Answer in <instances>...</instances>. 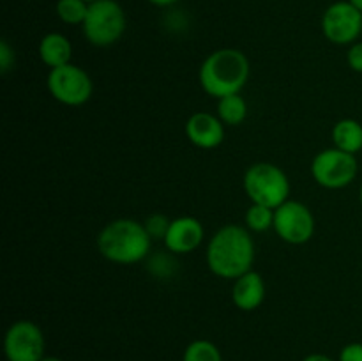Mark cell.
I'll return each mask as SVG.
<instances>
[{
    "label": "cell",
    "instance_id": "cell-19",
    "mask_svg": "<svg viewBox=\"0 0 362 361\" xmlns=\"http://www.w3.org/2000/svg\"><path fill=\"white\" fill-rule=\"evenodd\" d=\"M246 225L253 232H265L274 225V209L260 204H251L246 211Z\"/></svg>",
    "mask_w": 362,
    "mask_h": 361
},
{
    "label": "cell",
    "instance_id": "cell-14",
    "mask_svg": "<svg viewBox=\"0 0 362 361\" xmlns=\"http://www.w3.org/2000/svg\"><path fill=\"white\" fill-rule=\"evenodd\" d=\"M71 55H73L71 41L64 34H59V32H49L39 42V59L49 69L71 64Z\"/></svg>",
    "mask_w": 362,
    "mask_h": 361
},
{
    "label": "cell",
    "instance_id": "cell-17",
    "mask_svg": "<svg viewBox=\"0 0 362 361\" xmlns=\"http://www.w3.org/2000/svg\"><path fill=\"white\" fill-rule=\"evenodd\" d=\"M57 16L67 25H83L88 13V4L85 0H57Z\"/></svg>",
    "mask_w": 362,
    "mask_h": 361
},
{
    "label": "cell",
    "instance_id": "cell-11",
    "mask_svg": "<svg viewBox=\"0 0 362 361\" xmlns=\"http://www.w3.org/2000/svg\"><path fill=\"white\" fill-rule=\"evenodd\" d=\"M204 237L205 230L200 219L193 218V216H180V218L172 219L163 243H165L166 250L172 253L186 255L197 250Z\"/></svg>",
    "mask_w": 362,
    "mask_h": 361
},
{
    "label": "cell",
    "instance_id": "cell-25",
    "mask_svg": "<svg viewBox=\"0 0 362 361\" xmlns=\"http://www.w3.org/2000/svg\"><path fill=\"white\" fill-rule=\"evenodd\" d=\"M148 4H152V6H158V7H168L172 6V4H175L177 0H147Z\"/></svg>",
    "mask_w": 362,
    "mask_h": 361
},
{
    "label": "cell",
    "instance_id": "cell-9",
    "mask_svg": "<svg viewBox=\"0 0 362 361\" xmlns=\"http://www.w3.org/2000/svg\"><path fill=\"white\" fill-rule=\"evenodd\" d=\"M322 32L334 45H354L362 35V11L349 0L331 4L322 16Z\"/></svg>",
    "mask_w": 362,
    "mask_h": 361
},
{
    "label": "cell",
    "instance_id": "cell-12",
    "mask_svg": "<svg viewBox=\"0 0 362 361\" xmlns=\"http://www.w3.org/2000/svg\"><path fill=\"white\" fill-rule=\"evenodd\" d=\"M186 134L200 149H216L225 140V124L209 112H197L187 119Z\"/></svg>",
    "mask_w": 362,
    "mask_h": 361
},
{
    "label": "cell",
    "instance_id": "cell-20",
    "mask_svg": "<svg viewBox=\"0 0 362 361\" xmlns=\"http://www.w3.org/2000/svg\"><path fill=\"white\" fill-rule=\"evenodd\" d=\"M170 223H172V219L166 218L165 214H151L147 219L144 222L145 225V230L148 232V236H151V239H165L166 232H168L170 229Z\"/></svg>",
    "mask_w": 362,
    "mask_h": 361
},
{
    "label": "cell",
    "instance_id": "cell-1",
    "mask_svg": "<svg viewBox=\"0 0 362 361\" xmlns=\"http://www.w3.org/2000/svg\"><path fill=\"white\" fill-rule=\"evenodd\" d=\"M207 265L216 276L237 280L251 271L255 260V243L251 234L240 225H225L209 241Z\"/></svg>",
    "mask_w": 362,
    "mask_h": 361
},
{
    "label": "cell",
    "instance_id": "cell-15",
    "mask_svg": "<svg viewBox=\"0 0 362 361\" xmlns=\"http://www.w3.org/2000/svg\"><path fill=\"white\" fill-rule=\"evenodd\" d=\"M332 142L339 151L357 154L362 151V124L356 119H341L332 127Z\"/></svg>",
    "mask_w": 362,
    "mask_h": 361
},
{
    "label": "cell",
    "instance_id": "cell-24",
    "mask_svg": "<svg viewBox=\"0 0 362 361\" xmlns=\"http://www.w3.org/2000/svg\"><path fill=\"white\" fill-rule=\"evenodd\" d=\"M303 361H334V360L329 356H325V354H310V356L304 357Z\"/></svg>",
    "mask_w": 362,
    "mask_h": 361
},
{
    "label": "cell",
    "instance_id": "cell-16",
    "mask_svg": "<svg viewBox=\"0 0 362 361\" xmlns=\"http://www.w3.org/2000/svg\"><path fill=\"white\" fill-rule=\"evenodd\" d=\"M218 115L225 126H239L247 115V105L240 94L218 99Z\"/></svg>",
    "mask_w": 362,
    "mask_h": 361
},
{
    "label": "cell",
    "instance_id": "cell-22",
    "mask_svg": "<svg viewBox=\"0 0 362 361\" xmlns=\"http://www.w3.org/2000/svg\"><path fill=\"white\" fill-rule=\"evenodd\" d=\"M346 62H349L350 69L356 73H362V41L350 45L349 53H346Z\"/></svg>",
    "mask_w": 362,
    "mask_h": 361
},
{
    "label": "cell",
    "instance_id": "cell-4",
    "mask_svg": "<svg viewBox=\"0 0 362 361\" xmlns=\"http://www.w3.org/2000/svg\"><path fill=\"white\" fill-rule=\"evenodd\" d=\"M244 191L251 204L278 209L290 200V180L286 173L272 163H255L244 173Z\"/></svg>",
    "mask_w": 362,
    "mask_h": 361
},
{
    "label": "cell",
    "instance_id": "cell-26",
    "mask_svg": "<svg viewBox=\"0 0 362 361\" xmlns=\"http://www.w3.org/2000/svg\"><path fill=\"white\" fill-rule=\"evenodd\" d=\"M349 2L352 4V6H356L359 11H362V0H349Z\"/></svg>",
    "mask_w": 362,
    "mask_h": 361
},
{
    "label": "cell",
    "instance_id": "cell-18",
    "mask_svg": "<svg viewBox=\"0 0 362 361\" xmlns=\"http://www.w3.org/2000/svg\"><path fill=\"white\" fill-rule=\"evenodd\" d=\"M182 361H223L218 347L209 340H194L184 350Z\"/></svg>",
    "mask_w": 362,
    "mask_h": 361
},
{
    "label": "cell",
    "instance_id": "cell-7",
    "mask_svg": "<svg viewBox=\"0 0 362 361\" xmlns=\"http://www.w3.org/2000/svg\"><path fill=\"white\" fill-rule=\"evenodd\" d=\"M48 91L59 103L67 106H81L90 99L94 85L85 69L66 64V66L49 69Z\"/></svg>",
    "mask_w": 362,
    "mask_h": 361
},
{
    "label": "cell",
    "instance_id": "cell-8",
    "mask_svg": "<svg viewBox=\"0 0 362 361\" xmlns=\"http://www.w3.org/2000/svg\"><path fill=\"white\" fill-rule=\"evenodd\" d=\"M274 232L288 244H306L315 234V216L306 204L286 200L274 209Z\"/></svg>",
    "mask_w": 362,
    "mask_h": 361
},
{
    "label": "cell",
    "instance_id": "cell-27",
    "mask_svg": "<svg viewBox=\"0 0 362 361\" xmlns=\"http://www.w3.org/2000/svg\"><path fill=\"white\" fill-rule=\"evenodd\" d=\"M41 361H62V360H59V357H53V356H48V357H42Z\"/></svg>",
    "mask_w": 362,
    "mask_h": 361
},
{
    "label": "cell",
    "instance_id": "cell-2",
    "mask_svg": "<svg viewBox=\"0 0 362 361\" xmlns=\"http://www.w3.org/2000/svg\"><path fill=\"white\" fill-rule=\"evenodd\" d=\"M198 78L211 98L239 94L250 78V60L237 48L216 50L204 60Z\"/></svg>",
    "mask_w": 362,
    "mask_h": 361
},
{
    "label": "cell",
    "instance_id": "cell-21",
    "mask_svg": "<svg viewBox=\"0 0 362 361\" xmlns=\"http://www.w3.org/2000/svg\"><path fill=\"white\" fill-rule=\"evenodd\" d=\"M14 60H16L14 50L11 48L9 42H7L6 39H2V41H0V71H2L4 74L9 73L14 66Z\"/></svg>",
    "mask_w": 362,
    "mask_h": 361
},
{
    "label": "cell",
    "instance_id": "cell-10",
    "mask_svg": "<svg viewBox=\"0 0 362 361\" xmlns=\"http://www.w3.org/2000/svg\"><path fill=\"white\" fill-rule=\"evenodd\" d=\"M7 361H41L45 357V335L32 321H16L4 338Z\"/></svg>",
    "mask_w": 362,
    "mask_h": 361
},
{
    "label": "cell",
    "instance_id": "cell-5",
    "mask_svg": "<svg viewBox=\"0 0 362 361\" xmlns=\"http://www.w3.org/2000/svg\"><path fill=\"white\" fill-rule=\"evenodd\" d=\"M126 27V13L117 0H95L88 4L87 18L81 25L85 39L99 48L115 45L124 35Z\"/></svg>",
    "mask_w": 362,
    "mask_h": 361
},
{
    "label": "cell",
    "instance_id": "cell-29",
    "mask_svg": "<svg viewBox=\"0 0 362 361\" xmlns=\"http://www.w3.org/2000/svg\"><path fill=\"white\" fill-rule=\"evenodd\" d=\"M85 2H87V4H92V2H95V0H85Z\"/></svg>",
    "mask_w": 362,
    "mask_h": 361
},
{
    "label": "cell",
    "instance_id": "cell-13",
    "mask_svg": "<svg viewBox=\"0 0 362 361\" xmlns=\"http://www.w3.org/2000/svg\"><path fill=\"white\" fill-rule=\"evenodd\" d=\"M265 282L260 273L247 271L235 280L232 287V301L239 310L253 311L264 303Z\"/></svg>",
    "mask_w": 362,
    "mask_h": 361
},
{
    "label": "cell",
    "instance_id": "cell-28",
    "mask_svg": "<svg viewBox=\"0 0 362 361\" xmlns=\"http://www.w3.org/2000/svg\"><path fill=\"white\" fill-rule=\"evenodd\" d=\"M359 198H361V204H362V184H361V191H359Z\"/></svg>",
    "mask_w": 362,
    "mask_h": 361
},
{
    "label": "cell",
    "instance_id": "cell-6",
    "mask_svg": "<svg viewBox=\"0 0 362 361\" xmlns=\"http://www.w3.org/2000/svg\"><path fill=\"white\" fill-rule=\"evenodd\" d=\"M357 170L359 165L356 154L336 147L320 151L311 161V176L317 184L327 190H341L352 184L357 177Z\"/></svg>",
    "mask_w": 362,
    "mask_h": 361
},
{
    "label": "cell",
    "instance_id": "cell-23",
    "mask_svg": "<svg viewBox=\"0 0 362 361\" xmlns=\"http://www.w3.org/2000/svg\"><path fill=\"white\" fill-rule=\"evenodd\" d=\"M339 361H362V343H349L339 353Z\"/></svg>",
    "mask_w": 362,
    "mask_h": 361
},
{
    "label": "cell",
    "instance_id": "cell-3",
    "mask_svg": "<svg viewBox=\"0 0 362 361\" xmlns=\"http://www.w3.org/2000/svg\"><path fill=\"white\" fill-rule=\"evenodd\" d=\"M152 239L144 223L131 218H119L103 227L98 236L99 253L113 264H136L151 251Z\"/></svg>",
    "mask_w": 362,
    "mask_h": 361
}]
</instances>
